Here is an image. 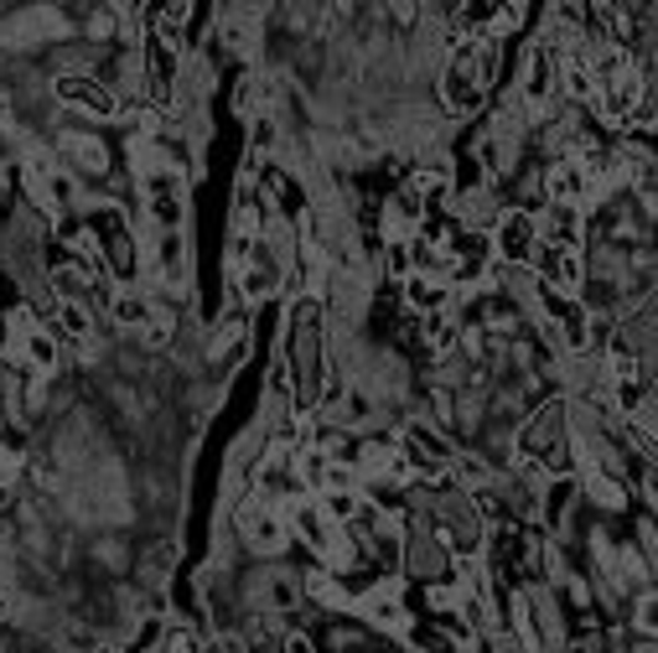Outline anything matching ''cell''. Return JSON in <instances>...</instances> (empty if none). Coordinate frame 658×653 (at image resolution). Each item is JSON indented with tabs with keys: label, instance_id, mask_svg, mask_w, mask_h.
I'll use <instances>...</instances> for the list:
<instances>
[{
	"label": "cell",
	"instance_id": "27",
	"mask_svg": "<svg viewBox=\"0 0 658 653\" xmlns=\"http://www.w3.org/2000/svg\"><path fill=\"white\" fill-rule=\"evenodd\" d=\"M389 270H395V276H410V244H389Z\"/></svg>",
	"mask_w": 658,
	"mask_h": 653
},
{
	"label": "cell",
	"instance_id": "16",
	"mask_svg": "<svg viewBox=\"0 0 658 653\" xmlns=\"http://www.w3.org/2000/svg\"><path fill=\"white\" fill-rule=\"evenodd\" d=\"M306 596H312V602H321V607H353L348 586H342L332 571H312V575H306Z\"/></svg>",
	"mask_w": 658,
	"mask_h": 653
},
{
	"label": "cell",
	"instance_id": "21",
	"mask_svg": "<svg viewBox=\"0 0 658 653\" xmlns=\"http://www.w3.org/2000/svg\"><path fill=\"white\" fill-rule=\"evenodd\" d=\"M457 322L446 317V312H431V317H425V342H431V353H451V348H457Z\"/></svg>",
	"mask_w": 658,
	"mask_h": 653
},
{
	"label": "cell",
	"instance_id": "13",
	"mask_svg": "<svg viewBox=\"0 0 658 653\" xmlns=\"http://www.w3.org/2000/svg\"><path fill=\"white\" fill-rule=\"evenodd\" d=\"M544 244H555V249H576V244H580V208L544 202Z\"/></svg>",
	"mask_w": 658,
	"mask_h": 653
},
{
	"label": "cell",
	"instance_id": "1",
	"mask_svg": "<svg viewBox=\"0 0 658 653\" xmlns=\"http://www.w3.org/2000/svg\"><path fill=\"white\" fill-rule=\"evenodd\" d=\"M498 73V42L472 37L461 42L451 62H446V79H440V100L451 115H472L482 100H487V83Z\"/></svg>",
	"mask_w": 658,
	"mask_h": 653
},
{
	"label": "cell",
	"instance_id": "22",
	"mask_svg": "<svg viewBox=\"0 0 658 653\" xmlns=\"http://www.w3.org/2000/svg\"><path fill=\"white\" fill-rule=\"evenodd\" d=\"M187 21H192V5H166V11H156V32H161L156 42L177 37V32L187 26Z\"/></svg>",
	"mask_w": 658,
	"mask_h": 653
},
{
	"label": "cell",
	"instance_id": "9",
	"mask_svg": "<svg viewBox=\"0 0 658 653\" xmlns=\"http://www.w3.org/2000/svg\"><path fill=\"white\" fill-rule=\"evenodd\" d=\"M544 202H560V208H580V213H586V172H580V161L565 156L544 172Z\"/></svg>",
	"mask_w": 658,
	"mask_h": 653
},
{
	"label": "cell",
	"instance_id": "28",
	"mask_svg": "<svg viewBox=\"0 0 658 653\" xmlns=\"http://www.w3.org/2000/svg\"><path fill=\"white\" fill-rule=\"evenodd\" d=\"M638 628H643V638L654 633V596L643 592V602H638Z\"/></svg>",
	"mask_w": 658,
	"mask_h": 653
},
{
	"label": "cell",
	"instance_id": "2",
	"mask_svg": "<svg viewBox=\"0 0 658 653\" xmlns=\"http://www.w3.org/2000/svg\"><path fill=\"white\" fill-rule=\"evenodd\" d=\"M519 456L529 467H544V473H565L571 467V456H565V410L550 405V410H539L519 435Z\"/></svg>",
	"mask_w": 658,
	"mask_h": 653
},
{
	"label": "cell",
	"instance_id": "4",
	"mask_svg": "<svg viewBox=\"0 0 658 653\" xmlns=\"http://www.w3.org/2000/svg\"><path fill=\"white\" fill-rule=\"evenodd\" d=\"M493 244L503 249V265H529L539 249V223L529 208H508L493 229Z\"/></svg>",
	"mask_w": 658,
	"mask_h": 653
},
{
	"label": "cell",
	"instance_id": "18",
	"mask_svg": "<svg viewBox=\"0 0 658 653\" xmlns=\"http://www.w3.org/2000/svg\"><path fill=\"white\" fill-rule=\"evenodd\" d=\"M109 265H115V276L120 280H130L140 270L136 238H130V229H120V223H115V238H109Z\"/></svg>",
	"mask_w": 658,
	"mask_h": 653
},
{
	"label": "cell",
	"instance_id": "3",
	"mask_svg": "<svg viewBox=\"0 0 658 653\" xmlns=\"http://www.w3.org/2000/svg\"><path fill=\"white\" fill-rule=\"evenodd\" d=\"M534 265L544 270V291L576 301L580 285H586V265H580V249H555V244H539Z\"/></svg>",
	"mask_w": 658,
	"mask_h": 653
},
{
	"label": "cell",
	"instance_id": "19",
	"mask_svg": "<svg viewBox=\"0 0 658 653\" xmlns=\"http://www.w3.org/2000/svg\"><path fill=\"white\" fill-rule=\"evenodd\" d=\"M586 493L597 498L601 509H622V503H627V488H618V482L601 473V467H586Z\"/></svg>",
	"mask_w": 658,
	"mask_h": 653
},
{
	"label": "cell",
	"instance_id": "8",
	"mask_svg": "<svg viewBox=\"0 0 658 653\" xmlns=\"http://www.w3.org/2000/svg\"><path fill=\"white\" fill-rule=\"evenodd\" d=\"M555 89H560V53L550 42H539V47H529V62H524V100L544 109L555 100Z\"/></svg>",
	"mask_w": 658,
	"mask_h": 653
},
{
	"label": "cell",
	"instance_id": "10",
	"mask_svg": "<svg viewBox=\"0 0 658 653\" xmlns=\"http://www.w3.org/2000/svg\"><path fill=\"white\" fill-rule=\"evenodd\" d=\"M446 296H451V280H440V276H425V270H410L404 276V301L415 306V312H446Z\"/></svg>",
	"mask_w": 658,
	"mask_h": 653
},
{
	"label": "cell",
	"instance_id": "20",
	"mask_svg": "<svg viewBox=\"0 0 658 653\" xmlns=\"http://www.w3.org/2000/svg\"><path fill=\"white\" fill-rule=\"evenodd\" d=\"M151 317H156V306L145 296H115V322H120V327H140V333H145Z\"/></svg>",
	"mask_w": 658,
	"mask_h": 653
},
{
	"label": "cell",
	"instance_id": "17",
	"mask_svg": "<svg viewBox=\"0 0 658 653\" xmlns=\"http://www.w3.org/2000/svg\"><path fill=\"white\" fill-rule=\"evenodd\" d=\"M317 509L321 514H327V524H353V518L363 514V498L353 493V488H348V493H317Z\"/></svg>",
	"mask_w": 658,
	"mask_h": 653
},
{
	"label": "cell",
	"instance_id": "14",
	"mask_svg": "<svg viewBox=\"0 0 658 653\" xmlns=\"http://www.w3.org/2000/svg\"><path fill=\"white\" fill-rule=\"evenodd\" d=\"M260 223H265L260 193H255V187H249V177H244V182H239V198H234V238L260 234Z\"/></svg>",
	"mask_w": 658,
	"mask_h": 653
},
{
	"label": "cell",
	"instance_id": "7",
	"mask_svg": "<svg viewBox=\"0 0 658 653\" xmlns=\"http://www.w3.org/2000/svg\"><path fill=\"white\" fill-rule=\"evenodd\" d=\"M353 607L363 613V622H374V628H384V633H404V628H410V613H404V602H399L395 581L368 586L363 596H353Z\"/></svg>",
	"mask_w": 658,
	"mask_h": 653
},
{
	"label": "cell",
	"instance_id": "23",
	"mask_svg": "<svg viewBox=\"0 0 658 653\" xmlns=\"http://www.w3.org/2000/svg\"><path fill=\"white\" fill-rule=\"evenodd\" d=\"M58 322H62V333L68 337H89V306H79V301H62Z\"/></svg>",
	"mask_w": 658,
	"mask_h": 653
},
{
	"label": "cell",
	"instance_id": "25",
	"mask_svg": "<svg viewBox=\"0 0 658 653\" xmlns=\"http://www.w3.org/2000/svg\"><path fill=\"white\" fill-rule=\"evenodd\" d=\"M410 638H415L420 653H457V638L451 633H431V628H410Z\"/></svg>",
	"mask_w": 658,
	"mask_h": 653
},
{
	"label": "cell",
	"instance_id": "6",
	"mask_svg": "<svg viewBox=\"0 0 658 653\" xmlns=\"http://www.w3.org/2000/svg\"><path fill=\"white\" fill-rule=\"evenodd\" d=\"M239 529L260 555H275L280 545H285V514L270 509L260 493H255V503H244V509H239Z\"/></svg>",
	"mask_w": 658,
	"mask_h": 653
},
{
	"label": "cell",
	"instance_id": "24",
	"mask_svg": "<svg viewBox=\"0 0 658 653\" xmlns=\"http://www.w3.org/2000/svg\"><path fill=\"white\" fill-rule=\"evenodd\" d=\"M52 285H58L62 301H79V306L89 301V280H83L79 270H58V276H52Z\"/></svg>",
	"mask_w": 658,
	"mask_h": 653
},
{
	"label": "cell",
	"instance_id": "26",
	"mask_svg": "<svg viewBox=\"0 0 658 653\" xmlns=\"http://www.w3.org/2000/svg\"><path fill=\"white\" fill-rule=\"evenodd\" d=\"M457 477H467L472 488H487V467H482L478 456H461V462H457Z\"/></svg>",
	"mask_w": 658,
	"mask_h": 653
},
{
	"label": "cell",
	"instance_id": "12",
	"mask_svg": "<svg viewBox=\"0 0 658 653\" xmlns=\"http://www.w3.org/2000/svg\"><path fill=\"white\" fill-rule=\"evenodd\" d=\"M62 156L73 161L79 172H89V177H104L109 172V151H104V140L99 136H62Z\"/></svg>",
	"mask_w": 658,
	"mask_h": 653
},
{
	"label": "cell",
	"instance_id": "15",
	"mask_svg": "<svg viewBox=\"0 0 658 653\" xmlns=\"http://www.w3.org/2000/svg\"><path fill=\"white\" fill-rule=\"evenodd\" d=\"M239 353H244V312H228V322L213 333V358L228 369V363H239Z\"/></svg>",
	"mask_w": 658,
	"mask_h": 653
},
{
	"label": "cell",
	"instance_id": "5",
	"mask_svg": "<svg viewBox=\"0 0 658 653\" xmlns=\"http://www.w3.org/2000/svg\"><path fill=\"white\" fill-rule=\"evenodd\" d=\"M52 94H58L62 104L83 109V115H94V119H115V115H120V100H115L99 79H89V73H62V79L52 83Z\"/></svg>",
	"mask_w": 658,
	"mask_h": 653
},
{
	"label": "cell",
	"instance_id": "11",
	"mask_svg": "<svg viewBox=\"0 0 658 653\" xmlns=\"http://www.w3.org/2000/svg\"><path fill=\"white\" fill-rule=\"evenodd\" d=\"M151 265H156V276L166 280V285H187V244H181V234H161L156 249H151Z\"/></svg>",
	"mask_w": 658,
	"mask_h": 653
}]
</instances>
